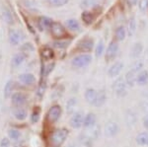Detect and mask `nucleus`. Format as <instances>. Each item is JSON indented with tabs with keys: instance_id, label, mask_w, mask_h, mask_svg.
<instances>
[{
	"instance_id": "c03bdc74",
	"label": "nucleus",
	"mask_w": 148,
	"mask_h": 147,
	"mask_svg": "<svg viewBox=\"0 0 148 147\" xmlns=\"http://www.w3.org/2000/svg\"><path fill=\"white\" fill-rule=\"evenodd\" d=\"M128 2H130L131 5H135L136 2H137V0H128Z\"/></svg>"
},
{
	"instance_id": "4be33fe9",
	"label": "nucleus",
	"mask_w": 148,
	"mask_h": 147,
	"mask_svg": "<svg viewBox=\"0 0 148 147\" xmlns=\"http://www.w3.org/2000/svg\"><path fill=\"white\" fill-rule=\"evenodd\" d=\"M79 49L85 51H90L93 49V41L90 39H85L83 41H81L79 44Z\"/></svg>"
},
{
	"instance_id": "b1692460",
	"label": "nucleus",
	"mask_w": 148,
	"mask_h": 147,
	"mask_svg": "<svg viewBox=\"0 0 148 147\" xmlns=\"http://www.w3.org/2000/svg\"><path fill=\"white\" fill-rule=\"evenodd\" d=\"M107 100V97H106V93L104 91H99L97 94V98L96 101L94 103L95 107H101L105 104V102Z\"/></svg>"
},
{
	"instance_id": "c9c22d12",
	"label": "nucleus",
	"mask_w": 148,
	"mask_h": 147,
	"mask_svg": "<svg viewBox=\"0 0 148 147\" xmlns=\"http://www.w3.org/2000/svg\"><path fill=\"white\" fill-rule=\"evenodd\" d=\"M68 2V0H49V3L54 7H59L65 5Z\"/></svg>"
},
{
	"instance_id": "f8f14e48",
	"label": "nucleus",
	"mask_w": 148,
	"mask_h": 147,
	"mask_svg": "<svg viewBox=\"0 0 148 147\" xmlns=\"http://www.w3.org/2000/svg\"><path fill=\"white\" fill-rule=\"evenodd\" d=\"M19 80L25 85H33L36 82V78L32 73H23L19 75Z\"/></svg>"
},
{
	"instance_id": "ea45409f",
	"label": "nucleus",
	"mask_w": 148,
	"mask_h": 147,
	"mask_svg": "<svg viewBox=\"0 0 148 147\" xmlns=\"http://www.w3.org/2000/svg\"><path fill=\"white\" fill-rule=\"evenodd\" d=\"M53 66H54L53 63H52V64H49V65L45 66V68H44V75H45V76H47V75L49 74V72L52 70Z\"/></svg>"
},
{
	"instance_id": "f03ea898",
	"label": "nucleus",
	"mask_w": 148,
	"mask_h": 147,
	"mask_svg": "<svg viewBox=\"0 0 148 147\" xmlns=\"http://www.w3.org/2000/svg\"><path fill=\"white\" fill-rule=\"evenodd\" d=\"M68 136V130L65 129H56L51 135V144L53 147H59L64 143L65 139Z\"/></svg>"
},
{
	"instance_id": "7c9ffc66",
	"label": "nucleus",
	"mask_w": 148,
	"mask_h": 147,
	"mask_svg": "<svg viewBox=\"0 0 148 147\" xmlns=\"http://www.w3.org/2000/svg\"><path fill=\"white\" fill-rule=\"evenodd\" d=\"M8 136H9V138L12 139V140H18V139L21 137V132L19 131L18 129H11L8 130Z\"/></svg>"
},
{
	"instance_id": "e433bc0d",
	"label": "nucleus",
	"mask_w": 148,
	"mask_h": 147,
	"mask_svg": "<svg viewBox=\"0 0 148 147\" xmlns=\"http://www.w3.org/2000/svg\"><path fill=\"white\" fill-rule=\"evenodd\" d=\"M138 7H139V10L141 12L146 11V9L148 7V0H140L139 4H138Z\"/></svg>"
},
{
	"instance_id": "412c9836",
	"label": "nucleus",
	"mask_w": 148,
	"mask_h": 147,
	"mask_svg": "<svg viewBox=\"0 0 148 147\" xmlns=\"http://www.w3.org/2000/svg\"><path fill=\"white\" fill-rule=\"evenodd\" d=\"M13 86H14V83L12 80H8L6 82L5 86H4L3 89V95H4V98L8 99L9 97L12 96V91H13Z\"/></svg>"
},
{
	"instance_id": "1a4fd4ad",
	"label": "nucleus",
	"mask_w": 148,
	"mask_h": 147,
	"mask_svg": "<svg viewBox=\"0 0 148 147\" xmlns=\"http://www.w3.org/2000/svg\"><path fill=\"white\" fill-rule=\"evenodd\" d=\"M119 53V44L116 42H111L107 49L106 53V59L108 61H111L116 57V54Z\"/></svg>"
},
{
	"instance_id": "72a5a7b5",
	"label": "nucleus",
	"mask_w": 148,
	"mask_h": 147,
	"mask_svg": "<svg viewBox=\"0 0 148 147\" xmlns=\"http://www.w3.org/2000/svg\"><path fill=\"white\" fill-rule=\"evenodd\" d=\"M3 18L8 24L13 23V17H12V14L10 13V11L7 10V9H4V11H3Z\"/></svg>"
},
{
	"instance_id": "f3484780",
	"label": "nucleus",
	"mask_w": 148,
	"mask_h": 147,
	"mask_svg": "<svg viewBox=\"0 0 148 147\" xmlns=\"http://www.w3.org/2000/svg\"><path fill=\"white\" fill-rule=\"evenodd\" d=\"M51 19L47 18V17H40L39 21H38V25L40 30H47V29H51Z\"/></svg>"
},
{
	"instance_id": "423d86ee",
	"label": "nucleus",
	"mask_w": 148,
	"mask_h": 147,
	"mask_svg": "<svg viewBox=\"0 0 148 147\" xmlns=\"http://www.w3.org/2000/svg\"><path fill=\"white\" fill-rule=\"evenodd\" d=\"M84 117L82 112H76L72 115V117L70 118V126L73 129H80L83 125V122H84Z\"/></svg>"
},
{
	"instance_id": "f704fd0d",
	"label": "nucleus",
	"mask_w": 148,
	"mask_h": 147,
	"mask_svg": "<svg viewBox=\"0 0 148 147\" xmlns=\"http://www.w3.org/2000/svg\"><path fill=\"white\" fill-rule=\"evenodd\" d=\"M42 55L45 59H51L52 56H53V53H52V51L51 49H47H47H42Z\"/></svg>"
},
{
	"instance_id": "4c0bfd02",
	"label": "nucleus",
	"mask_w": 148,
	"mask_h": 147,
	"mask_svg": "<svg viewBox=\"0 0 148 147\" xmlns=\"http://www.w3.org/2000/svg\"><path fill=\"white\" fill-rule=\"evenodd\" d=\"M21 49H22V51H24V53H32L34 51V47H33L31 44H25L21 47Z\"/></svg>"
},
{
	"instance_id": "c756f323",
	"label": "nucleus",
	"mask_w": 148,
	"mask_h": 147,
	"mask_svg": "<svg viewBox=\"0 0 148 147\" xmlns=\"http://www.w3.org/2000/svg\"><path fill=\"white\" fill-rule=\"evenodd\" d=\"M136 32V21L134 18H131L128 22V34L130 36H133Z\"/></svg>"
},
{
	"instance_id": "9d476101",
	"label": "nucleus",
	"mask_w": 148,
	"mask_h": 147,
	"mask_svg": "<svg viewBox=\"0 0 148 147\" xmlns=\"http://www.w3.org/2000/svg\"><path fill=\"white\" fill-rule=\"evenodd\" d=\"M11 101L14 106L18 107V108H21V107H22L24 104H26V102H27V97L23 93H14L11 96Z\"/></svg>"
},
{
	"instance_id": "20e7f679",
	"label": "nucleus",
	"mask_w": 148,
	"mask_h": 147,
	"mask_svg": "<svg viewBox=\"0 0 148 147\" xmlns=\"http://www.w3.org/2000/svg\"><path fill=\"white\" fill-rule=\"evenodd\" d=\"M113 89L114 93L118 95L119 97H125L127 91H126V82L125 79L123 77H120L114 82Z\"/></svg>"
},
{
	"instance_id": "2eb2a0df",
	"label": "nucleus",
	"mask_w": 148,
	"mask_h": 147,
	"mask_svg": "<svg viewBox=\"0 0 148 147\" xmlns=\"http://www.w3.org/2000/svg\"><path fill=\"white\" fill-rule=\"evenodd\" d=\"M97 94H98V91H96L95 89H93V88L87 89L85 92V100L87 101V103L91 104V105H94L95 101H96V98H97Z\"/></svg>"
},
{
	"instance_id": "a878e982",
	"label": "nucleus",
	"mask_w": 148,
	"mask_h": 147,
	"mask_svg": "<svg viewBox=\"0 0 148 147\" xmlns=\"http://www.w3.org/2000/svg\"><path fill=\"white\" fill-rule=\"evenodd\" d=\"M143 51V46L142 44H140V42H137V44H135L134 46H133L132 49H131V55H132V57L136 58L138 56L141 54Z\"/></svg>"
},
{
	"instance_id": "6e6552de",
	"label": "nucleus",
	"mask_w": 148,
	"mask_h": 147,
	"mask_svg": "<svg viewBox=\"0 0 148 147\" xmlns=\"http://www.w3.org/2000/svg\"><path fill=\"white\" fill-rule=\"evenodd\" d=\"M51 32L54 38H61L66 34V31L63 26L57 22H52L51 26Z\"/></svg>"
},
{
	"instance_id": "a211bd4d",
	"label": "nucleus",
	"mask_w": 148,
	"mask_h": 147,
	"mask_svg": "<svg viewBox=\"0 0 148 147\" xmlns=\"http://www.w3.org/2000/svg\"><path fill=\"white\" fill-rule=\"evenodd\" d=\"M148 83V71L142 70L141 72L138 73L136 78V84L140 85V86H144Z\"/></svg>"
},
{
	"instance_id": "49530a36",
	"label": "nucleus",
	"mask_w": 148,
	"mask_h": 147,
	"mask_svg": "<svg viewBox=\"0 0 148 147\" xmlns=\"http://www.w3.org/2000/svg\"><path fill=\"white\" fill-rule=\"evenodd\" d=\"M147 97H148V92H147Z\"/></svg>"
},
{
	"instance_id": "7ed1b4c3",
	"label": "nucleus",
	"mask_w": 148,
	"mask_h": 147,
	"mask_svg": "<svg viewBox=\"0 0 148 147\" xmlns=\"http://www.w3.org/2000/svg\"><path fill=\"white\" fill-rule=\"evenodd\" d=\"M91 62H92V56L87 53L79 54V55L75 56L72 59V61H71L72 65L77 68L86 67V66H88Z\"/></svg>"
},
{
	"instance_id": "2f4dec72",
	"label": "nucleus",
	"mask_w": 148,
	"mask_h": 147,
	"mask_svg": "<svg viewBox=\"0 0 148 147\" xmlns=\"http://www.w3.org/2000/svg\"><path fill=\"white\" fill-rule=\"evenodd\" d=\"M104 49H105L104 42H103V41H100V42L97 44L96 49H95V53H96V56H98V57H100V56H101L102 54H103V53H104Z\"/></svg>"
},
{
	"instance_id": "f257e3e1",
	"label": "nucleus",
	"mask_w": 148,
	"mask_h": 147,
	"mask_svg": "<svg viewBox=\"0 0 148 147\" xmlns=\"http://www.w3.org/2000/svg\"><path fill=\"white\" fill-rule=\"evenodd\" d=\"M143 68V61L142 60H136L131 66L130 70L126 73L125 75V82L128 86L132 87L136 83V78L139 72L142 71Z\"/></svg>"
},
{
	"instance_id": "79ce46f5",
	"label": "nucleus",
	"mask_w": 148,
	"mask_h": 147,
	"mask_svg": "<svg viewBox=\"0 0 148 147\" xmlns=\"http://www.w3.org/2000/svg\"><path fill=\"white\" fill-rule=\"evenodd\" d=\"M140 108L146 115H148V102H142L140 104Z\"/></svg>"
},
{
	"instance_id": "dca6fc26",
	"label": "nucleus",
	"mask_w": 148,
	"mask_h": 147,
	"mask_svg": "<svg viewBox=\"0 0 148 147\" xmlns=\"http://www.w3.org/2000/svg\"><path fill=\"white\" fill-rule=\"evenodd\" d=\"M22 41V36L18 31H10L9 33V42L13 46H17V44Z\"/></svg>"
},
{
	"instance_id": "4468645a",
	"label": "nucleus",
	"mask_w": 148,
	"mask_h": 147,
	"mask_svg": "<svg viewBox=\"0 0 148 147\" xmlns=\"http://www.w3.org/2000/svg\"><path fill=\"white\" fill-rule=\"evenodd\" d=\"M125 122L127 124V126H132L136 124L137 122V117H136V113L133 112L132 110H128L127 112L125 113Z\"/></svg>"
},
{
	"instance_id": "9b49d317",
	"label": "nucleus",
	"mask_w": 148,
	"mask_h": 147,
	"mask_svg": "<svg viewBox=\"0 0 148 147\" xmlns=\"http://www.w3.org/2000/svg\"><path fill=\"white\" fill-rule=\"evenodd\" d=\"M123 68V62H120V61H118V62H114V64L110 67V69L108 71L109 76L110 77L118 76V75L121 72Z\"/></svg>"
},
{
	"instance_id": "6ab92c4d",
	"label": "nucleus",
	"mask_w": 148,
	"mask_h": 147,
	"mask_svg": "<svg viewBox=\"0 0 148 147\" xmlns=\"http://www.w3.org/2000/svg\"><path fill=\"white\" fill-rule=\"evenodd\" d=\"M25 58H26L25 54L22 53L15 54V55L12 57V60H11L12 66H13V67H18V66H20L24 62Z\"/></svg>"
},
{
	"instance_id": "a18cd8bd",
	"label": "nucleus",
	"mask_w": 148,
	"mask_h": 147,
	"mask_svg": "<svg viewBox=\"0 0 148 147\" xmlns=\"http://www.w3.org/2000/svg\"><path fill=\"white\" fill-rule=\"evenodd\" d=\"M68 147H78V146H76V145H69Z\"/></svg>"
},
{
	"instance_id": "39448f33",
	"label": "nucleus",
	"mask_w": 148,
	"mask_h": 147,
	"mask_svg": "<svg viewBox=\"0 0 148 147\" xmlns=\"http://www.w3.org/2000/svg\"><path fill=\"white\" fill-rule=\"evenodd\" d=\"M120 131V126L114 120H110L105 126V135L107 137H114Z\"/></svg>"
},
{
	"instance_id": "0eeeda50",
	"label": "nucleus",
	"mask_w": 148,
	"mask_h": 147,
	"mask_svg": "<svg viewBox=\"0 0 148 147\" xmlns=\"http://www.w3.org/2000/svg\"><path fill=\"white\" fill-rule=\"evenodd\" d=\"M60 115H61V108L59 106H52L51 109L49 110L47 112V120L49 122H56L59 118H60Z\"/></svg>"
},
{
	"instance_id": "bb28decb",
	"label": "nucleus",
	"mask_w": 148,
	"mask_h": 147,
	"mask_svg": "<svg viewBox=\"0 0 148 147\" xmlns=\"http://www.w3.org/2000/svg\"><path fill=\"white\" fill-rule=\"evenodd\" d=\"M66 26H67L68 29H70L71 31H79L80 29V25L78 23L77 20L75 19H69L66 21Z\"/></svg>"
},
{
	"instance_id": "c85d7f7f",
	"label": "nucleus",
	"mask_w": 148,
	"mask_h": 147,
	"mask_svg": "<svg viewBox=\"0 0 148 147\" xmlns=\"http://www.w3.org/2000/svg\"><path fill=\"white\" fill-rule=\"evenodd\" d=\"M82 19H83V21L86 23V24H92L93 22H94V15L91 13V12H88V11H86V12H83V14H82Z\"/></svg>"
},
{
	"instance_id": "473e14b6",
	"label": "nucleus",
	"mask_w": 148,
	"mask_h": 147,
	"mask_svg": "<svg viewBox=\"0 0 148 147\" xmlns=\"http://www.w3.org/2000/svg\"><path fill=\"white\" fill-rule=\"evenodd\" d=\"M69 44H70V41H66V40H64V41H56L53 42V46L57 47V49H65V47L69 46Z\"/></svg>"
},
{
	"instance_id": "5701e85b",
	"label": "nucleus",
	"mask_w": 148,
	"mask_h": 147,
	"mask_svg": "<svg viewBox=\"0 0 148 147\" xmlns=\"http://www.w3.org/2000/svg\"><path fill=\"white\" fill-rule=\"evenodd\" d=\"M14 118L18 120H26L28 113L26 112V110H24L23 108H17L16 110H14Z\"/></svg>"
},
{
	"instance_id": "aec40b11",
	"label": "nucleus",
	"mask_w": 148,
	"mask_h": 147,
	"mask_svg": "<svg viewBox=\"0 0 148 147\" xmlns=\"http://www.w3.org/2000/svg\"><path fill=\"white\" fill-rule=\"evenodd\" d=\"M136 143L140 146L148 145V131L140 132L136 136Z\"/></svg>"
},
{
	"instance_id": "cd10ccee",
	"label": "nucleus",
	"mask_w": 148,
	"mask_h": 147,
	"mask_svg": "<svg viewBox=\"0 0 148 147\" xmlns=\"http://www.w3.org/2000/svg\"><path fill=\"white\" fill-rule=\"evenodd\" d=\"M116 39H118L119 41H123V40L125 39L126 31H125L123 26H121V27H119L118 29H116Z\"/></svg>"
},
{
	"instance_id": "58836bf2",
	"label": "nucleus",
	"mask_w": 148,
	"mask_h": 147,
	"mask_svg": "<svg viewBox=\"0 0 148 147\" xmlns=\"http://www.w3.org/2000/svg\"><path fill=\"white\" fill-rule=\"evenodd\" d=\"M0 147H10V139L3 137L0 141Z\"/></svg>"
},
{
	"instance_id": "a19ab883",
	"label": "nucleus",
	"mask_w": 148,
	"mask_h": 147,
	"mask_svg": "<svg viewBox=\"0 0 148 147\" xmlns=\"http://www.w3.org/2000/svg\"><path fill=\"white\" fill-rule=\"evenodd\" d=\"M39 120H40V112L39 111H37V112H35L33 113V115H32V122H39Z\"/></svg>"
},
{
	"instance_id": "37998d69",
	"label": "nucleus",
	"mask_w": 148,
	"mask_h": 147,
	"mask_svg": "<svg viewBox=\"0 0 148 147\" xmlns=\"http://www.w3.org/2000/svg\"><path fill=\"white\" fill-rule=\"evenodd\" d=\"M143 126L145 127V129H148V115H146L143 118Z\"/></svg>"
},
{
	"instance_id": "393cba45",
	"label": "nucleus",
	"mask_w": 148,
	"mask_h": 147,
	"mask_svg": "<svg viewBox=\"0 0 148 147\" xmlns=\"http://www.w3.org/2000/svg\"><path fill=\"white\" fill-rule=\"evenodd\" d=\"M76 105H77V99L76 98H70L66 103V112L69 115H71L74 112V109H75Z\"/></svg>"
},
{
	"instance_id": "ddd939ff",
	"label": "nucleus",
	"mask_w": 148,
	"mask_h": 147,
	"mask_svg": "<svg viewBox=\"0 0 148 147\" xmlns=\"http://www.w3.org/2000/svg\"><path fill=\"white\" fill-rule=\"evenodd\" d=\"M96 120H97V118H96V116H95V113H87L84 117L83 126L86 127V129H89V127L96 124Z\"/></svg>"
}]
</instances>
